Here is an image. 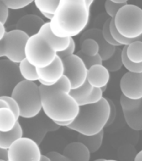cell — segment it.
Listing matches in <instances>:
<instances>
[{
    "mask_svg": "<svg viewBox=\"0 0 142 161\" xmlns=\"http://www.w3.org/2000/svg\"><path fill=\"white\" fill-rule=\"evenodd\" d=\"M108 102H109V104H110V118H109V120H108L107 126H110L112 124L115 120V118H116V107H115V103H113L112 101L110 99H108Z\"/></svg>",
    "mask_w": 142,
    "mask_h": 161,
    "instance_id": "74e56055",
    "label": "cell"
},
{
    "mask_svg": "<svg viewBox=\"0 0 142 161\" xmlns=\"http://www.w3.org/2000/svg\"><path fill=\"white\" fill-rule=\"evenodd\" d=\"M0 161H3V160H0Z\"/></svg>",
    "mask_w": 142,
    "mask_h": 161,
    "instance_id": "db71d44e",
    "label": "cell"
},
{
    "mask_svg": "<svg viewBox=\"0 0 142 161\" xmlns=\"http://www.w3.org/2000/svg\"><path fill=\"white\" fill-rule=\"evenodd\" d=\"M122 50L120 46L115 48V53L108 60L103 61V65L107 68L110 72H115L120 70L123 65L122 60Z\"/></svg>",
    "mask_w": 142,
    "mask_h": 161,
    "instance_id": "cb8c5ba5",
    "label": "cell"
},
{
    "mask_svg": "<svg viewBox=\"0 0 142 161\" xmlns=\"http://www.w3.org/2000/svg\"><path fill=\"white\" fill-rule=\"evenodd\" d=\"M140 41H142V35H140Z\"/></svg>",
    "mask_w": 142,
    "mask_h": 161,
    "instance_id": "f907efd6",
    "label": "cell"
},
{
    "mask_svg": "<svg viewBox=\"0 0 142 161\" xmlns=\"http://www.w3.org/2000/svg\"><path fill=\"white\" fill-rule=\"evenodd\" d=\"M18 64L9 60H0V97L11 96L15 86L23 81Z\"/></svg>",
    "mask_w": 142,
    "mask_h": 161,
    "instance_id": "9c48e42d",
    "label": "cell"
},
{
    "mask_svg": "<svg viewBox=\"0 0 142 161\" xmlns=\"http://www.w3.org/2000/svg\"><path fill=\"white\" fill-rule=\"evenodd\" d=\"M110 1L115 3H127L129 0H110Z\"/></svg>",
    "mask_w": 142,
    "mask_h": 161,
    "instance_id": "bcb514c9",
    "label": "cell"
},
{
    "mask_svg": "<svg viewBox=\"0 0 142 161\" xmlns=\"http://www.w3.org/2000/svg\"><path fill=\"white\" fill-rule=\"evenodd\" d=\"M64 75L70 80L72 89L80 87L87 80L88 69L81 58L76 54L62 59Z\"/></svg>",
    "mask_w": 142,
    "mask_h": 161,
    "instance_id": "30bf717a",
    "label": "cell"
},
{
    "mask_svg": "<svg viewBox=\"0 0 142 161\" xmlns=\"http://www.w3.org/2000/svg\"><path fill=\"white\" fill-rule=\"evenodd\" d=\"M11 97L18 104L20 118H34L42 111L39 86L35 82L23 80L15 86Z\"/></svg>",
    "mask_w": 142,
    "mask_h": 161,
    "instance_id": "277c9868",
    "label": "cell"
},
{
    "mask_svg": "<svg viewBox=\"0 0 142 161\" xmlns=\"http://www.w3.org/2000/svg\"><path fill=\"white\" fill-rule=\"evenodd\" d=\"M8 108V105L4 100H3L2 98L0 97V108Z\"/></svg>",
    "mask_w": 142,
    "mask_h": 161,
    "instance_id": "b9f144b4",
    "label": "cell"
},
{
    "mask_svg": "<svg viewBox=\"0 0 142 161\" xmlns=\"http://www.w3.org/2000/svg\"><path fill=\"white\" fill-rule=\"evenodd\" d=\"M5 56V47L3 40L0 41V58Z\"/></svg>",
    "mask_w": 142,
    "mask_h": 161,
    "instance_id": "60d3db41",
    "label": "cell"
},
{
    "mask_svg": "<svg viewBox=\"0 0 142 161\" xmlns=\"http://www.w3.org/2000/svg\"><path fill=\"white\" fill-rule=\"evenodd\" d=\"M135 161H142V149L136 154L135 158Z\"/></svg>",
    "mask_w": 142,
    "mask_h": 161,
    "instance_id": "7bdbcfd3",
    "label": "cell"
},
{
    "mask_svg": "<svg viewBox=\"0 0 142 161\" xmlns=\"http://www.w3.org/2000/svg\"><path fill=\"white\" fill-rule=\"evenodd\" d=\"M3 100H4L6 103H8V108L11 109V110L14 113V114L16 115L18 118H20V111H19V107H18V104L17 103V102L13 99V98L11 97V96H4V97H1Z\"/></svg>",
    "mask_w": 142,
    "mask_h": 161,
    "instance_id": "836d02e7",
    "label": "cell"
},
{
    "mask_svg": "<svg viewBox=\"0 0 142 161\" xmlns=\"http://www.w3.org/2000/svg\"><path fill=\"white\" fill-rule=\"evenodd\" d=\"M33 1H35V0H33Z\"/></svg>",
    "mask_w": 142,
    "mask_h": 161,
    "instance_id": "f5cc1de1",
    "label": "cell"
},
{
    "mask_svg": "<svg viewBox=\"0 0 142 161\" xmlns=\"http://www.w3.org/2000/svg\"><path fill=\"white\" fill-rule=\"evenodd\" d=\"M104 138V130L100 132L95 135H83L79 133L78 135V141L84 143L90 151V153H95L100 148L103 143Z\"/></svg>",
    "mask_w": 142,
    "mask_h": 161,
    "instance_id": "7402d4cb",
    "label": "cell"
},
{
    "mask_svg": "<svg viewBox=\"0 0 142 161\" xmlns=\"http://www.w3.org/2000/svg\"><path fill=\"white\" fill-rule=\"evenodd\" d=\"M110 78V71L103 64L95 65L88 70L87 81L93 87L101 89L104 86H107Z\"/></svg>",
    "mask_w": 142,
    "mask_h": 161,
    "instance_id": "2e32d148",
    "label": "cell"
},
{
    "mask_svg": "<svg viewBox=\"0 0 142 161\" xmlns=\"http://www.w3.org/2000/svg\"><path fill=\"white\" fill-rule=\"evenodd\" d=\"M104 160V158H98V159H95L94 161H103Z\"/></svg>",
    "mask_w": 142,
    "mask_h": 161,
    "instance_id": "681fc988",
    "label": "cell"
},
{
    "mask_svg": "<svg viewBox=\"0 0 142 161\" xmlns=\"http://www.w3.org/2000/svg\"><path fill=\"white\" fill-rule=\"evenodd\" d=\"M110 21H111V19L105 20V24L103 25L102 30H102L103 37H104L106 42L109 43L110 45H113V46H115V47L121 46L119 43L115 41V40L113 38L112 35H111V32H110Z\"/></svg>",
    "mask_w": 142,
    "mask_h": 161,
    "instance_id": "4dcf8cb0",
    "label": "cell"
},
{
    "mask_svg": "<svg viewBox=\"0 0 142 161\" xmlns=\"http://www.w3.org/2000/svg\"><path fill=\"white\" fill-rule=\"evenodd\" d=\"M23 134L24 132H23L22 126L21 123L18 121L16 125L12 130L8 132H0V148L3 149H8L15 141L23 138Z\"/></svg>",
    "mask_w": 142,
    "mask_h": 161,
    "instance_id": "d6986e66",
    "label": "cell"
},
{
    "mask_svg": "<svg viewBox=\"0 0 142 161\" xmlns=\"http://www.w3.org/2000/svg\"><path fill=\"white\" fill-rule=\"evenodd\" d=\"M33 0H3V3L8 9L17 10L27 7L32 3Z\"/></svg>",
    "mask_w": 142,
    "mask_h": 161,
    "instance_id": "d6a6232c",
    "label": "cell"
},
{
    "mask_svg": "<svg viewBox=\"0 0 142 161\" xmlns=\"http://www.w3.org/2000/svg\"><path fill=\"white\" fill-rule=\"evenodd\" d=\"M126 3H115L114 2H111L110 0H106L105 3V12L110 19H115L117 13L119 12V10Z\"/></svg>",
    "mask_w": 142,
    "mask_h": 161,
    "instance_id": "1f68e13d",
    "label": "cell"
},
{
    "mask_svg": "<svg viewBox=\"0 0 142 161\" xmlns=\"http://www.w3.org/2000/svg\"><path fill=\"white\" fill-rule=\"evenodd\" d=\"M46 154L50 157L51 161H72L64 153H60L56 151H50Z\"/></svg>",
    "mask_w": 142,
    "mask_h": 161,
    "instance_id": "d590c367",
    "label": "cell"
},
{
    "mask_svg": "<svg viewBox=\"0 0 142 161\" xmlns=\"http://www.w3.org/2000/svg\"><path fill=\"white\" fill-rule=\"evenodd\" d=\"M76 55H79L81 59L83 60L84 63H85V66L87 67L89 70L90 67H92L95 65H102L103 64V60L100 54H98L95 56H89V55H85L81 50H79Z\"/></svg>",
    "mask_w": 142,
    "mask_h": 161,
    "instance_id": "f546056e",
    "label": "cell"
},
{
    "mask_svg": "<svg viewBox=\"0 0 142 161\" xmlns=\"http://www.w3.org/2000/svg\"><path fill=\"white\" fill-rule=\"evenodd\" d=\"M70 80L63 75L52 86H39L42 110L55 123L73 122L78 116L80 106L70 95Z\"/></svg>",
    "mask_w": 142,
    "mask_h": 161,
    "instance_id": "6da1fadb",
    "label": "cell"
},
{
    "mask_svg": "<svg viewBox=\"0 0 142 161\" xmlns=\"http://www.w3.org/2000/svg\"><path fill=\"white\" fill-rule=\"evenodd\" d=\"M39 33L47 40V42L50 44V46L57 53L64 51L70 45L71 38H62L55 35L50 29V22L45 23L40 29Z\"/></svg>",
    "mask_w": 142,
    "mask_h": 161,
    "instance_id": "e0dca14e",
    "label": "cell"
},
{
    "mask_svg": "<svg viewBox=\"0 0 142 161\" xmlns=\"http://www.w3.org/2000/svg\"><path fill=\"white\" fill-rule=\"evenodd\" d=\"M106 87H107V86H104V87H102V88H101V90H102V92H105V89H106Z\"/></svg>",
    "mask_w": 142,
    "mask_h": 161,
    "instance_id": "c3c4849f",
    "label": "cell"
},
{
    "mask_svg": "<svg viewBox=\"0 0 142 161\" xmlns=\"http://www.w3.org/2000/svg\"><path fill=\"white\" fill-rule=\"evenodd\" d=\"M122 60L123 66L128 70V72L132 73H142V63H134L128 59L125 54V46L122 50Z\"/></svg>",
    "mask_w": 142,
    "mask_h": 161,
    "instance_id": "f1b7e54d",
    "label": "cell"
},
{
    "mask_svg": "<svg viewBox=\"0 0 142 161\" xmlns=\"http://www.w3.org/2000/svg\"><path fill=\"white\" fill-rule=\"evenodd\" d=\"M18 66H19L20 74L24 78V80H28V81H33V82L39 80L37 68L31 65L26 59L22 60L18 64Z\"/></svg>",
    "mask_w": 142,
    "mask_h": 161,
    "instance_id": "d4e9b609",
    "label": "cell"
},
{
    "mask_svg": "<svg viewBox=\"0 0 142 161\" xmlns=\"http://www.w3.org/2000/svg\"><path fill=\"white\" fill-rule=\"evenodd\" d=\"M6 33H7V31H6V29H5L4 24L0 21V41L3 40Z\"/></svg>",
    "mask_w": 142,
    "mask_h": 161,
    "instance_id": "ab89813d",
    "label": "cell"
},
{
    "mask_svg": "<svg viewBox=\"0 0 142 161\" xmlns=\"http://www.w3.org/2000/svg\"><path fill=\"white\" fill-rule=\"evenodd\" d=\"M41 155L39 145L31 138L23 137L8 148V161H39Z\"/></svg>",
    "mask_w": 142,
    "mask_h": 161,
    "instance_id": "ba28073f",
    "label": "cell"
},
{
    "mask_svg": "<svg viewBox=\"0 0 142 161\" xmlns=\"http://www.w3.org/2000/svg\"><path fill=\"white\" fill-rule=\"evenodd\" d=\"M75 47H76V45H75V40L73 38L70 39V45L68 46V48L64 51H61V52L57 53V55L61 59H64V58H66L68 56H70V55H72L75 54Z\"/></svg>",
    "mask_w": 142,
    "mask_h": 161,
    "instance_id": "e575fe53",
    "label": "cell"
},
{
    "mask_svg": "<svg viewBox=\"0 0 142 161\" xmlns=\"http://www.w3.org/2000/svg\"><path fill=\"white\" fill-rule=\"evenodd\" d=\"M128 59L134 63H142V41H134L125 46Z\"/></svg>",
    "mask_w": 142,
    "mask_h": 161,
    "instance_id": "484cf974",
    "label": "cell"
},
{
    "mask_svg": "<svg viewBox=\"0 0 142 161\" xmlns=\"http://www.w3.org/2000/svg\"><path fill=\"white\" fill-rule=\"evenodd\" d=\"M39 82L40 85L52 86L57 83L64 75V64L61 58L57 55L54 62L47 67L37 68Z\"/></svg>",
    "mask_w": 142,
    "mask_h": 161,
    "instance_id": "4fadbf2b",
    "label": "cell"
},
{
    "mask_svg": "<svg viewBox=\"0 0 142 161\" xmlns=\"http://www.w3.org/2000/svg\"><path fill=\"white\" fill-rule=\"evenodd\" d=\"M80 50L86 55L95 56L100 53V47L95 40L86 39L80 42Z\"/></svg>",
    "mask_w": 142,
    "mask_h": 161,
    "instance_id": "4316f807",
    "label": "cell"
},
{
    "mask_svg": "<svg viewBox=\"0 0 142 161\" xmlns=\"http://www.w3.org/2000/svg\"><path fill=\"white\" fill-rule=\"evenodd\" d=\"M95 87H93L87 80L80 87L76 89H71L70 94L75 98V100L77 102L78 105L81 106L85 105V102L87 100L89 97L92 94L93 91Z\"/></svg>",
    "mask_w": 142,
    "mask_h": 161,
    "instance_id": "603a6c76",
    "label": "cell"
},
{
    "mask_svg": "<svg viewBox=\"0 0 142 161\" xmlns=\"http://www.w3.org/2000/svg\"><path fill=\"white\" fill-rule=\"evenodd\" d=\"M86 39H93L95 40L99 45L100 47V54L103 61L108 60L115 53V46L110 45L109 43L105 41V40L103 37L102 30L98 29V28H92L90 30H87L84 33H82L81 37H80V42Z\"/></svg>",
    "mask_w": 142,
    "mask_h": 161,
    "instance_id": "5bb4252c",
    "label": "cell"
},
{
    "mask_svg": "<svg viewBox=\"0 0 142 161\" xmlns=\"http://www.w3.org/2000/svg\"><path fill=\"white\" fill-rule=\"evenodd\" d=\"M39 161H51V159H50V158L47 155V154H45V155H44V154H42V155H41V157H40Z\"/></svg>",
    "mask_w": 142,
    "mask_h": 161,
    "instance_id": "ee69618b",
    "label": "cell"
},
{
    "mask_svg": "<svg viewBox=\"0 0 142 161\" xmlns=\"http://www.w3.org/2000/svg\"><path fill=\"white\" fill-rule=\"evenodd\" d=\"M18 118L9 108H0V132H8L14 128Z\"/></svg>",
    "mask_w": 142,
    "mask_h": 161,
    "instance_id": "44dd1931",
    "label": "cell"
},
{
    "mask_svg": "<svg viewBox=\"0 0 142 161\" xmlns=\"http://www.w3.org/2000/svg\"><path fill=\"white\" fill-rule=\"evenodd\" d=\"M29 38L27 34L16 29L6 33L3 38L5 57L17 64L24 60L25 46Z\"/></svg>",
    "mask_w": 142,
    "mask_h": 161,
    "instance_id": "52a82bcc",
    "label": "cell"
},
{
    "mask_svg": "<svg viewBox=\"0 0 142 161\" xmlns=\"http://www.w3.org/2000/svg\"><path fill=\"white\" fill-rule=\"evenodd\" d=\"M89 21L85 0H60L50 21V29L59 37L73 38L84 31Z\"/></svg>",
    "mask_w": 142,
    "mask_h": 161,
    "instance_id": "7a4b0ae2",
    "label": "cell"
},
{
    "mask_svg": "<svg viewBox=\"0 0 142 161\" xmlns=\"http://www.w3.org/2000/svg\"><path fill=\"white\" fill-rule=\"evenodd\" d=\"M0 1H3V0H0Z\"/></svg>",
    "mask_w": 142,
    "mask_h": 161,
    "instance_id": "816d5d0a",
    "label": "cell"
},
{
    "mask_svg": "<svg viewBox=\"0 0 142 161\" xmlns=\"http://www.w3.org/2000/svg\"><path fill=\"white\" fill-rule=\"evenodd\" d=\"M0 160H8V149H3L0 148Z\"/></svg>",
    "mask_w": 142,
    "mask_h": 161,
    "instance_id": "f35d334b",
    "label": "cell"
},
{
    "mask_svg": "<svg viewBox=\"0 0 142 161\" xmlns=\"http://www.w3.org/2000/svg\"><path fill=\"white\" fill-rule=\"evenodd\" d=\"M8 8L5 5L3 1H0V21L3 23L5 25V23L7 22L8 17Z\"/></svg>",
    "mask_w": 142,
    "mask_h": 161,
    "instance_id": "8d00e7d4",
    "label": "cell"
},
{
    "mask_svg": "<svg viewBox=\"0 0 142 161\" xmlns=\"http://www.w3.org/2000/svg\"><path fill=\"white\" fill-rule=\"evenodd\" d=\"M94 1H95V0H85V3H86V5H87V7L89 9H90V7H91V5L93 4Z\"/></svg>",
    "mask_w": 142,
    "mask_h": 161,
    "instance_id": "7dc6e473",
    "label": "cell"
},
{
    "mask_svg": "<svg viewBox=\"0 0 142 161\" xmlns=\"http://www.w3.org/2000/svg\"><path fill=\"white\" fill-rule=\"evenodd\" d=\"M60 0H35V6L40 13H50L54 14Z\"/></svg>",
    "mask_w": 142,
    "mask_h": 161,
    "instance_id": "83f0119b",
    "label": "cell"
},
{
    "mask_svg": "<svg viewBox=\"0 0 142 161\" xmlns=\"http://www.w3.org/2000/svg\"><path fill=\"white\" fill-rule=\"evenodd\" d=\"M41 14H42L44 15V16L46 18V19H48L50 20V21L52 19L53 15H54V14H50V13H41Z\"/></svg>",
    "mask_w": 142,
    "mask_h": 161,
    "instance_id": "f6af8a7d",
    "label": "cell"
},
{
    "mask_svg": "<svg viewBox=\"0 0 142 161\" xmlns=\"http://www.w3.org/2000/svg\"><path fill=\"white\" fill-rule=\"evenodd\" d=\"M56 57L57 52L39 33L29 38L25 46V59L31 65L36 68L47 67Z\"/></svg>",
    "mask_w": 142,
    "mask_h": 161,
    "instance_id": "8992f818",
    "label": "cell"
},
{
    "mask_svg": "<svg viewBox=\"0 0 142 161\" xmlns=\"http://www.w3.org/2000/svg\"><path fill=\"white\" fill-rule=\"evenodd\" d=\"M118 32L129 39L139 38L142 35V9L134 4H125L115 18Z\"/></svg>",
    "mask_w": 142,
    "mask_h": 161,
    "instance_id": "5b68a950",
    "label": "cell"
},
{
    "mask_svg": "<svg viewBox=\"0 0 142 161\" xmlns=\"http://www.w3.org/2000/svg\"><path fill=\"white\" fill-rule=\"evenodd\" d=\"M127 125L135 131L142 130V99L141 103L134 110L123 112Z\"/></svg>",
    "mask_w": 142,
    "mask_h": 161,
    "instance_id": "ffe728a7",
    "label": "cell"
},
{
    "mask_svg": "<svg viewBox=\"0 0 142 161\" xmlns=\"http://www.w3.org/2000/svg\"><path fill=\"white\" fill-rule=\"evenodd\" d=\"M45 24L43 19L35 14H27L20 18L16 24V30H21L31 37L39 34L40 29Z\"/></svg>",
    "mask_w": 142,
    "mask_h": 161,
    "instance_id": "9a60e30c",
    "label": "cell"
},
{
    "mask_svg": "<svg viewBox=\"0 0 142 161\" xmlns=\"http://www.w3.org/2000/svg\"><path fill=\"white\" fill-rule=\"evenodd\" d=\"M120 91L126 97L142 99V73L127 72L124 74L120 82Z\"/></svg>",
    "mask_w": 142,
    "mask_h": 161,
    "instance_id": "7c38bea8",
    "label": "cell"
},
{
    "mask_svg": "<svg viewBox=\"0 0 142 161\" xmlns=\"http://www.w3.org/2000/svg\"><path fill=\"white\" fill-rule=\"evenodd\" d=\"M63 153L72 161H90V151L81 142H72L65 146Z\"/></svg>",
    "mask_w": 142,
    "mask_h": 161,
    "instance_id": "ac0fdd59",
    "label": "cell"
},
{
    "mask_svg": "<svg viewBox=\"0 0 142 161\" xmlns=\"http://www.w3.org/2000/svg\"><path fill=\"white\" fill-rule=\"evenodd\" d=\"M110 113L108 99L103 97L98 103L80 107L76 118L66 128L83 135H95L107 126Z\"/></svg>",
    "mask_w": 142,
    "mask_h": 161,
    "instance_id": "3957f363",
    "label": "cell"
},
{
    "mask_svg": "<svg viewBox=\"0 0 142 161\" xmlns=\"http://www.w3.org/2000/svg\"><path fill=\"white\" fill-rule=\"evenodd\" d=\"M37 115L34 118H27L28 123L25 129L29 138L34 140L39 145L44 138L46 135L47 132H52L59 129L60 126L49 118L44 113V115Z\"/></svg>",
    "mask_w": 142,
    "mask_h": 161,
    "instance_id": "8fae6325",
    "label": "cell"
}]
</instances>
